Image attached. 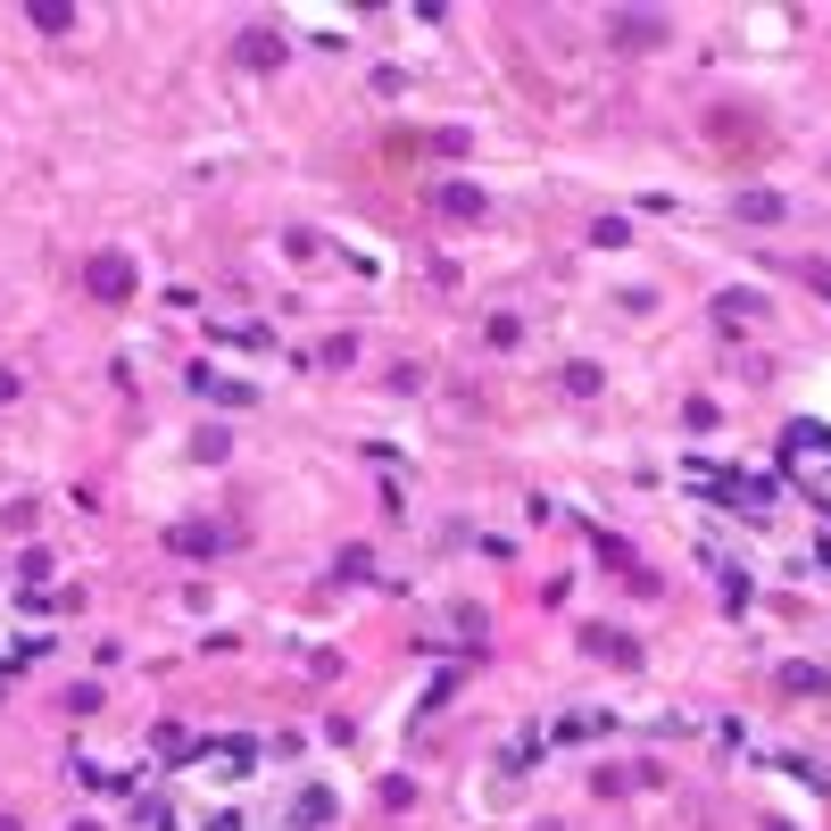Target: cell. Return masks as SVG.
I'll list each match as a JSON object with an SVG mask.
<instances>
[{
    "instance_id": "8992f818",
    "label": "cell",
    "mask_w": 831,
    "mask_h": 831,
    "mask_svg": "<svg viewBox=\"0 0 831 831\" xmlns=\"http://www.w3.org/2000/svg\"><path fill=\"white\" fill-rule=\"evenodd\" d=\"M782 690H790V699H831V665L790 657V665H782Z\"/></svg>"
},
{
    "instance_id": "5b68a950",
    "label": "cell",
    "mask_w": 831,
    "mask_h": 831,
    "mask_svg": "<svg viewBox=\"0 0 831 831\" xmlns=\"http://www.w3.org/2000/svg\"><path fill=\"white\" fill-rule=\"evenodd\" d=\"M167 549H175V557H225L233 532H225V524H200V516H191V524H175V532H167Z\"/></svg>"
},
{
    "instance_id": "cb8c5ba5",
    "label": "cell",
    "mask_w": 831,
    "mask_h": 831,
    "mask_svg": "<svg viewBox=\"0 0 831 831\" xmlns=\"http://www.w3.org/2000/svg\"><path fill=\"white\" fill-rule=\"evenodd\" d=\"M200 831H242V815H208V823Z\"/></svg>"
},
{
    "instance_id": "7402d4cb",
    "label": "cell",
    "mask_w": 831,
    "mask_h": 831,
    "mask_svg": "<svg viewBox=\"0 0 831 831\" xmlns=\"http://www.w3.org/2000/svg\"><path fill=\"white\" fill-rule=\"evenodd\" d=\"M151 749H158V756H191V740L175 732V723H158V732H151Z\"/></svg>"
},
{
    "instance_id": "ba28073f",
    "label": "cell",
    "mask_w": 831,
    "mask_h": 831,
    "mask_svg": "<svg viewBox=\"0 0 831 831\" xmlns=\"http://www.w3.org/2000/svg\"><path fill=\"white\" fill-rule=\"evenodd\" d=\"M583 649H590V657H616V665H641V641H623V632H607V623H590Z\"/></svg>"
},
{
    "instance_id": "52a82bcc",
    "label": "cell",
    "mask_w": 831,
    "mask_h": 831,
    "mask_svg": "<svg viewBox=\"0 0 831 831\" xmlns=\"http://www.w3.org/2000/svg\"><path fill=\"white\" fill-rule=\"evenodd\" d=\"M191 391H200V399H217V408H250V399H258L250 383H233V375H208V366H191Z\"/></svg>"
},
{
    "instance_id": "4316f807",
    "label": "cell",
    "mask_w": 831,
    "mask_h": 831,
    "mask_svg": "<svg viewBox=\"0 0 831 831\" xmlns=\"http://www.w3.org/2000/svg\"><path fill=\"white\" fill-rule=\"evenodd\" d=\"M0 831H25V823H18V815H0Z\"/></svg>"
},
{
    "instance_id": "484cf974",
    "label": "cell",
    "mask_w": 831,
    "mask_h": 831,
    "mask_svg": "<svg viewBox=\"0 0 831 831\" xmlns=\"http://www.w3.org/2000/svg\"><path fill=\"white\" fill-rule=\"evenodd\" d=\"M815 566H823V574H831V541H815Z\"/></svg>"
},
{
    "instance_id": "7a4b0ae2",
    "label": "cell",
    "mask_w": 831,
    "mask_h": 831,
    "mask_svg": "<svg viewBox=\"0 0 831 831\" xmlns=\"http://www.w3.org/2000/svg\"><path fill=\"white\" fill-rule=\"evenodd\" d=\"M665 34H674L665 9H607V42H616V51H657Z\"/></svg>"
},
{
    "instance_id": "44dd1931",
    "label": "cell",
    "mask_w": 831,
    "mask_h": 831,
    "mask_svg": "<svg viewBox=\"0 0 831 831\" xmlns=\"http://www.w3.org/2000/svg\"><path fill=\"white\" fill-rule=\"evenodd\" d=\"M483 333H491V350H516V333H524V324H516V317H508V308H499V317H491V324H483Z\"/></svg>"
},
{
    "instance_id": "ac0fdd59",
    "label": "cell",
    "mask_w": 831,
    "mask_h": 831,
    "mask_svg": "<svg viewBox=\"0 0 831 831\" xmlns=\"http://www.w3.org/2000/svg\"><path fill=\"white\" fill-rule=\"evenodd\" d=\"M317 366H358V341H350V333H333V341L317 350Z\"/></svg>"
},
{
    "instance_id": "2e32d148",
    "label": "cell",
    "mask_w": 831,
    "mask_h": 831,
    "mask_svg": "<svg viewBox=\"0 0 831 831\" xmlns=\"http://www.w3.org/2000/svg\"><path fill=\"white\" fill-rule=\"evenodd\" d=\"M424 151H433V158H466V151H474V133H466V125H441Z\"/></svg>"
},
{
    "instance_id": "6da1fadb",
    "label": "cell",
    "mask_w": 831,
    "mask_h": 831,
    "mask_svg": "<svg viewBox=\"0 0 831 831\" xmlns=\"http://www.w3.org/2000/svg\"><path fill=\"white\" fill-rule=\"evenodd\" d=\"M84 300H100V308L133 300V258L125 250H92V258H84Z\"/></svg>"
},
{
    "instance_id": "603a6c76",
    "label": "cell",
    "mask_w": 831,
    "mask_h": 831,
    "mask_svg": "<svg viewBox=\"0 0 831 831\" xmlns=\"http://www.w3.org/2000/svg\"><path fill=\"white\" fill-rule=\"evenodd\" d=\"M9 399H18V366H0V408H9Z\"/></svg>"
},
{
    "instance_id": "e0dca14e",
    "label": "cell",
    "mask_w": 831,
    "mask_h": 831,
    "mask_svg": "<svg viewBox=\"0 0 831 831\" xmlns=\"http://www.w3.org/2000/svg\"><path fill=\"white\" fill-rule=\"evenodd\" d=\"M366 574H375V557H366V549H341V557H333V583H366Z\"/></svg>"
},
{
    "instance_id": "d4e9b609",
    "label": "cell",
    "mask_w": 831,
    "mask_h": 831,
    "mask_svg": "<svg viewBox=\"0 0 831 831\" xmlns=\"http://www.w3.org/2000/svg\"><path fill=\"white\" fill-rule=\"evenodd\" d=\"M815 291H823V300H831V266H815Z\"/></svg>"
},
{
    "instance_id": "3957f363",
    "label": "cell",
    "mask_w": 831,
    "mask_h": 831,
    "mask_svg": "<svg viewBox=\"0 0 831 831\" xmlns=\"http://www.w3.org/2000/svg\"><path fill=\"white\" fill-rule=\"evenodd\" d=\"M233 58H242L250 76H275V67H284V58H291V42L275 34V25H242V42H233Z\"/></svg>"
},
{
    "instance_id": "ffe728a7",
    "label": "cell",
    "mask_w": 831,
    "mask_h": 831,
    "mask_svg": "<svg viewBox=\"0 0 831 831\" xmlns=\"http://www.w3.org/2000/svg\"><path fill=\"white\" fill-rule=\"evenodd\" d=\"M590 242H599V250H623V242H632V225H623V217H599V225H590Z\"/></svg>"
},
{
    "instance_id": "30bf717a",
    "label": "cell",
    "mask_w": 831,
    "mask_h": 831,
    "mask_svg": "<svg viewBox=\"0 0 831 831\" xmlns=\"http://www.w3.org/2000/svg\"><path fill=\"white\" fill-rule=\"evenodd\" d=\"M740 217H749V225H782L790 200H782V191H740Z\"/></svg>"
},
{
    "instance_id": "9c48e42d",
    "label": "cell",
    "mask_w": 831,
    "mask_h": 831,
    "mask_svg": "<svg viewBox=\"0 0 831 831\" xmlns=\"http://www.w3.org/2000/svg\"><path fill=\"white\" fill-rule=\"evenodd\" d=\"M250 756H258V740H217V749H200V765H217V774H250Z\"/></svg>"
},
{
    "instance_id": "5bb4252c",
    "label": "cell",
    "mask_w": 831,
    "mask_h": 831,
    "mask_svg": "<svg viewBox=\"0 0 831 831\" xmlns=\"http://www.w3.org/2000/svg\"><path fill=\"white\" fill-rule=\"evenodd\" d=\"M317 823H333V790H308L300 815H291V831H317Z\"/></svg>"
},
{
    "instance_id": "83f0119b",
    "label": "cell",
    "mask_w": 831,
    "mask_h": 831,
    "mask_svg": "<svg viewBox=\"0 0 831 831\" xmlns=\"http://www.w3.org/2000/svg\"><path fill=\"white\" fill-rule=\"evenodd\" d=\"M76 831H100V823H92V815H84V823H76Z\"/></svg>"
},
{
    "instance_id": "4fadbf2b",
    "label": "cell",
    "mask_w": 831,
    "mask_h": 831,
    "mask_svg": "<svg viewBox=\"0 0 831 831\" xmlns=\"http://www.w3.org/2000/svg\"><path fill=\"white\" fill-rule=\"evenodd\" d=\"M51 574H58V557H51V549H25V557H18V583H25V590H42Z\"/></svg>"
},
{
    "instance_id": "9a60e30c",
    "label": "cell",
    "mask_w": 831,
    "mask_h": 831,
    "mask_svg": "<svg viewBox=\"0 0 831 831\" xmlns=\"http://www.w3.org/2000/svg\"><path fill=\"white\" fill-rule=\"evenodd\" d=\"M790 457H831V433L823 424H790Z\"/></svg>"
},
{
    "instance_id": "277c9868",
    "label": "cell",
    "mask_w": 831,
    "mask_h": 831,
    "mask_svg": "<svg viewBox=\"0 0 831 831\" xmlns=\"http://www.w3.org/2000/svg\"><path fill=\"white\" fill-rule=\"evenodd\" d=\"M433 208L450 217V225H483V184H466V175H450V184H433Z\"/></svg>"
},
{
    "instance_id": "7c38bea8",
    "label": "cell",
    "mask_w": 831,
    "mask_h": 831,
    "mask_svg": "<svg viewBox=\"0 0 831 831\" xmlns=\"http://www.w3.org/2000/svg\"><path fill=\"white\" fill-rule=\"evenodd\" d=\"M25 25H34V34H67V25H76V9H67V0H34V9H25Z\"/></svg>"
},
{
    "instance_id": "8fae6325",
    "label": "cell",
    "mask_w": 831,
    "mask_h": 831,
    "mask_svg": "<svg viewBox=\"0 0 831 831\" xmlns=\"http://www.w3.org/2000/svg\"><path fill=\"white\" fill-rule=\"evenodd\" d=\"M557 383H566V391H574V399H599V391H607V375H599V366H590V358H574V366H557Z\"/></svg>"
},
{
    "instance_id": "d6986e66",
    "label": "cell",
    "mask_w": 831,
    "mask_h": 831,
    "mask_svg": "<svg viewBox=\"0 0 831 831\" xmlns=\"http://www.w3.org/2000/svg\"><path fill=\"white\" fill-rule=\"evenodd\" d=\"M58 707H67V716H100V682H76V690H67Z\"/></svg>"
}]
</instances>
